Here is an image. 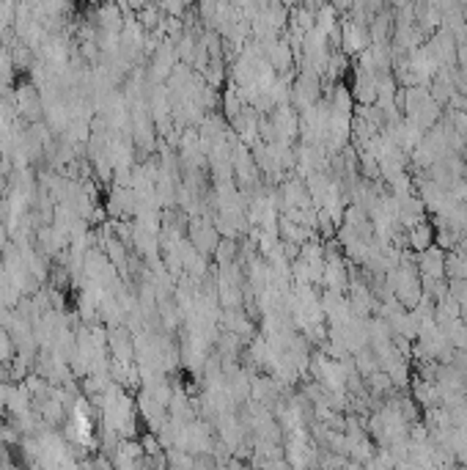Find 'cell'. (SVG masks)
Wrapping results in <instances>:
<instances>
[{
	"label": "cell",
	"instance_id": "1",
	"mask_svg": "<svg viewBox=\"0 0 467 470\" xmlns=\"http://www.w3.org/2000/svg\"><path fill=\"white\" fill-rule=\"evenodd\" d=\"M418 273L420 278H443L445 275V253L440 245H429L418 253Z\"/></svg>",
	"mask_w": 467,
	"mask_h": 470
},
{
	"label": "cell",
	"instance_id": "2",
	"mask_svg": "<svg viewBox=\"0 0 467 470\" xmlns=\"http://www.w3.org/2000/svg\"><path fill=\"white\" fill-rule=\"evenodd\" d=\"M431 239H434V229H431L426 220H420L413 229H407V245H410L413 250H418V253L431 245Z\"/></svg>",
	"mask_w": 467,
	"mask_h": 470
},
{
	"label": "cell",
	"instance_id": "3",
	"mask_svg": "<svg viewBox=\"0 0 467 470\" xmlns=\"http://www.w3.org/2000/svg\"><path fill=\"white\" fill-rule=\"evenodd\" d=\"M138 22L146 28V31H154V28L162 22V14H160L157 6H143V8L138 11Z\"/></svg>",
	"mask_w": 467,
	"mask_h": 470
},
{
	"label": "cell",
	"instance_id": "4",
	"mask_svg": "<svg viewBox=\"0 0 467 470\" xmlns=\"http://www.w3.org/2000/svg\"><path fill=\"white\" fill-rule=\"evenodd\" d=\"M220 248H223V250H229V242H223V245H220ZM229 256H231V253H220V261H226V259H229Z\"/></svg>",
	"mask_w": 467,
	"mask_h": 470
}]
</instances>
